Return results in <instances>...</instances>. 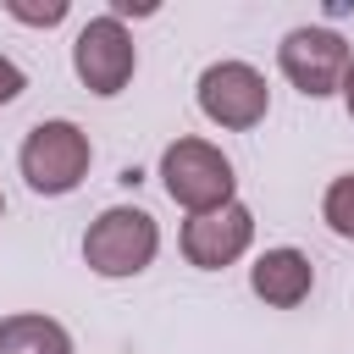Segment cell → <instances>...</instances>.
<instances>
[{"mask_svg": "<svg viewBox=\"0 0 354 354\" xmlns=\"http://www.w3.org/2000/svg\"><path fill=\"white\" fill-rule=\"evenodd\" d=\"M88 160H94V144H88V133H83L77 122H66V116H50V122L28 127V138H22V149H17V166H22L28 188L44 194V199L72 194V188L88 177Z\"/></svg>", "mask_w": 354, "mask_h": 354, "instance_id": "cell-2", "label": "cell"}, {"mask_svg": "<svg viewBox=\"0 0 354 354\" xmlns=\"http://www.w3.org/2000/svg\"><path fill=\"white\" fill-rule=\"evenodd\" d=\"M28 88V77H22V66L11 61V55H0V105H11L17 94Z\"/></svg>", "mask_w": 354, "mask_h": 354, "instance_id": "cell-12", "label": "cell"}, {"mask_svg": "<svg viewBox=\"0 0 354 354\" xmlns=\"http://www.w3.org/2000/svg\"><path fill=\"white\" fill-rule=\"evenodd\" d=\"M321 221H326L337 238L354 243V171H343V177L326 183V194H321Z\"/></svg>", "mask_w": 354, "mask_h": 354, "instance_id": "cell-10", "label": "cell"}, {"mask_svg": "<svg viewBox=\"0 0 354 354\" xmlns=\"http://www.w3.org/2000/svg\"><path fill=\"white\" fill-rule=\"evenodd\" d=\"M343 105H348V116H354V66H348V77H343Z\"/></svg>", "mask_w": 354, "mask_h": 354, "instance_id": "cell-13", "label": "cell"}, {"mask_svg": "<svg viewBox=\"0 0 354 354\" xmlns=\"http://www.w3.org/2000/svg\"><path fill=\"white\" fill-rule=\"evenodd\" d=\"M249 288H254V299H266L271 310H299V304L310 299V288H315V266H310L304 249L277 243V249H266V254L249 266Z\"/></svg>", "mask_w": 354, "mask_h": 354, "instance_id": "cell-8", "label": "cell"}, {"mask_svg": "<svg viewBox=\"0 0 354 354\" xmlns=\"http://www.w3.org/2000/svg\"><path fill=\"white\" fill-rule=\"evenodd\" d=\"M6 11L17 22H33V28H55L66 22V0H50V6H28V0H6Z\"/></svg>", "mask_w": 354, "mask_h": 354, "instance_id": "cell-11", "label": "cell"}, {"mask_svg": "<svg viewBox=\"0 0 354 354\" xmlns=\"http://www.w3.org/2000/svg\"><path fill=\"white\" fill-rule=\"evenodd\" d=\"M177 243H183V260H188V266L221 271V266H232V260L249 254V243H254V210L232 199V205H221V210L188 216Z\"/></svg>", "mask_w": 354, "mask_h": 354, "instance_id": "cell-7", "label": "cell"}, {"mask_svg": "<svg viewBox=\"0 0 354 354\" xmlns=\"http://www.w3.org/2000/svg\"><path fill=\"white\" fill-rule=\"evenodd\" d=\"M0 216H6V194H0Z\"/></svg>", "mask_w": 354, "mask_h": 354, "instance_id": "cell-14", "label": "cell"}, {"mask_svg": "<svg viewBox=\"0 0 354 354\" xmlns=\"http://www.w3.org/2000/svg\"><path fill=\"white\" fill-rule=\"evenodd\" d=\"M277 66L304 100H326V94H343L354 55H348L343 33H332V28H293L277 44Z\"/></svg>", "mask_w": 354, "mask_h": 354, "instance_id": "cell-6", "label": "cell"}, {"mask_svg": "<svg viewBox=\"0 0 354 354\" xmlns=\"http://www.w3.org/2000/svg\"><path fill=\"white\" fill-rule=\"evenodd\" d=\"M199 111L205 122L227 127V133H249L266 122L271 111V88H266V72L249 66V61H210L199 72Z\"/></svg>", "mask_w": 354, "mask_h": 354, "instance_id": "cell-4", "label": "cell"}, {"mask_svg": "<svg viewBox=\"0 0 354 354\" xmlns=\"http://www.w3.org/2000/svg\"><path fill=\"white\" fill-rule=\"evenodd\" d=\"M0 354H72V332L55 315H0Z\"/></svg>", "mask_w": 354, "mask_h": 354, "instance_id": "cell-9", "label": "cell"}, {"mask_svg": "<svg viewBox=\"0 0 354 354\" xmlns=\"http://www.w3.org/2000/svg\"><path fill=\"white\" fill-rule=\"evenodd\" d=\"M72 72H77V83H83L88 94H100V100H111V94H122V88L133 83V72H138V44H133V33L122 28V17H94V22L77 28V39H72Z\"/></svg>", "mask_w": 354, "mask_h": 354, "instance_id": "cell-5", "label": "cell"}, {"mask_svg": "<svg viewBox=\"0 0 354 354\" xmlns=\"http://www.w3.org/2000/svg\"><path fill=\"white\" fill-rule=\"evenodd\" d=\"M160 254V227L138 205H105L83 232V260L94 277H138Z\"/></svg>", "mask_w": 354, "mask_h": 354, "instance_id": "cell-1", "label": "cell"}, {"mask_svg": "<svg viewBox=\"0 0 354 354\" xmlns=\"http://www.w3.org/2000/svg\"><path fill=\"white\" fill-rule=\"evenodd\" d=\"M160 183L171 194V205H183L188 216H205V210H221L232 205V160L210 144V138H171L160 149Z\"/></svg>", "mask_w": 354, "mask_h": 354, "instance_id": "cell-3", "label": "cell"}]
</instances>
